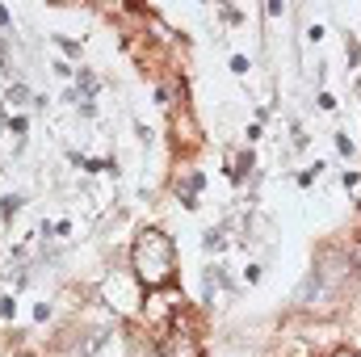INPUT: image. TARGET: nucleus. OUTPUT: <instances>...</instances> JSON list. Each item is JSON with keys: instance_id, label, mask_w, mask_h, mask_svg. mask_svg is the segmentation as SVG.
<instances>
[{"instance_id": "nucleus-1", "label": "nucleus", "mask_w": 361, "mask_h": 357, "mask_svg": "<svg viewBox=\"0 0 361 357\" xmlns=\"http://www.w3.org/2000/svg\"><path fill=\"white\" fill-rule=\"evenodd\" d=\"M130 269H135V282H139V286L164 290V286L177 277V248H173V240H169L160 227L139 231V240H135V248H130Z\"/></svg>"}, {"instance_id": "nucleus-2", "label": "nucleus", "mask_w": 361, "mask_h": 357, "mask_svg": "<svg viewBox=\"0 0 361 357\" xmlns=\"http://www.w3.org/2000/svg\"><path fill=\"white\" fill-rule=\"evenodd\" d=\"M101 298H105L109 307H118L122 315H135V311H139V303H143V286H139L135 277H122V273H114V277H105V286H101Z\"/></svg>"}, {"instance_id": "nucleus-3", "label": "nucleus", "mask_w": 361, "mask_h": 357, "mask_svg": "<svg viewBox=\"0 0 361 357\" xmlns=\"http://www.w3.org/2000/svg\"><path fill=\"white\" fill-rule=\"evenodd\" d=\"M160 357H202L197 337H193V332H180V324H177L173 332L160 337Z\"/></svg>"}, {"instance_id": "nucleus-4", "label": "nucleus", "mask_w": 361, "mask_h": 357, "mask_svg": "<svg viewBox=\"0 0 361 357\" xmlns=\"http://www.w3.org/2000/svg\"><path fill=\"white\" fill-rule=\"evenodd\" d=\"M332 357H357V353H353V349H336Z\"/></svg>"}, {"instance_id": "nucleus-5", "label": "nucleus", "mask_w": 361, "mask_h": 357, "mask_svg": "<svg viewBox=\"0 0 361 357\" xmlns=\"http://www.w3.org/2000/svg\"><path fill=\"white\" fill-rule=\"evenodd\" d=\"M0 25H8V8H0Z\"/></svg>"}, {"instance_id": "nucleus-6", "label": "nucleus", "mask_w": 361, "mask_h": 357, "mask_svg": "<svg viewBox=\"0 0 361 357\" xmlns=\"http://www.w3.org/2000/svg\"><path fill=\"white\" fill-rule=\"evenodd\" d=\"M357 97H361V85H357Z\"/></svg>"}]
</instances>
